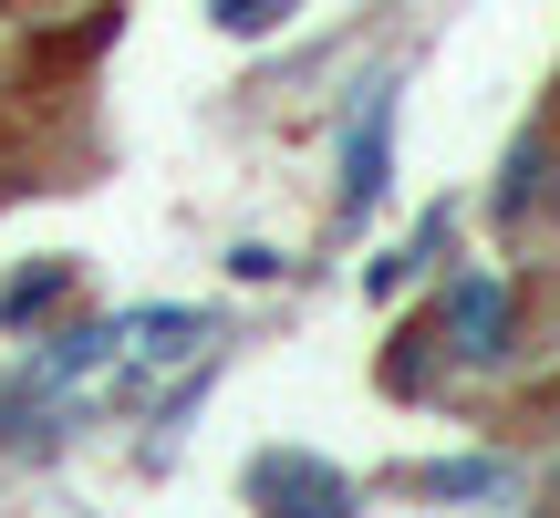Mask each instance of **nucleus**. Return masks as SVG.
Here are the masks:
<instances>
[{"label": "nucleus", "mask_w": 560, "mask_h": 518, "mask_svg": "<svg viewBox=\"0 0 560 518\" xmlns=\"http://www.w3.org/2000/svg\"><path fill=\"white\" fill-rule=\"evenodd\" d=\"M395 104H405V83L395 73H363V94H353V115H342V145H332V219L353 228V219H374L384 208V187H395Z\"/></svg>", "instance_id": "obj_1"}, {"label": "nucleus", "mask_w": 560, "mask_h": 518, "mask_svg": "<svg viewBox=\"0 0 560 518\" xmlns=\"http://www.w3.org/2000/svg\"><path fill=\"white\" fill-rule=\"evenodd\" d=\"M425 332H436V353H446V363H467V374H499L509 342H520V291H509L499 270H457Z\"/></svg>", "instance_id": "obj_2"}, {"label": "nucleus", "mask_w": 560, "mask_h": 518, "mask_svg": "<svg viewBox=\"0 0 560 518\" xmlns=\"http://www.w3.org/2000/svg\"><path fill=\"white\" fill-rule=\"evenodd\" d=\"M240 498L270 508V518H342L353 508V478H342L332 457H301V446H260V457L240 467Z\"/></svg>", "instance_id": "obj_3"}, {"label": "nucleus", "mask_w": 560, "mask_h": 518, "mask_svg": "<svg viewBox=\"0 0 560 518\" xmlns=\"http://www.w3.org/2000/svg\"><path fill=\"white\" fill-rule=\"evenodd\" d=\"M73 291H83V259H62V249H42V259H21V270H0V332L32 342Z\"/></svg>", "instance_id": "obj_4"}, {"label": "nucleus", "mask_w": 560, "mask_h": 518, "mask_svg": "<svg viewBox=\"0 0 560 518\" xmlns=\"http://www.w3.org/2000/svg\"><path fill=\"white\" fill-rule=\"evenodd\" d=\"M540 198H550V136H520V145H509V166H499V198H488V219L520 228Z\"/></svg>", "instance_id": "obj_5"}, {"label": "nucleus", "mask_w": 560, "mask_h": 518, "mask_svg": "<svg viewBox=\"0 0 560 518\" xmlns=\"http://www.w3.org/2000/svg\"><path fill=\"white\" fill-rule=\"evenodd\" d=\"M446 239H457V219H446V208H425V219H416V239H405L395 259H374V280H363V291H374V301H395L416 270H436V259H446Z\"/></svg>", "instance_id": "obj_6"}, {"label": "nucleus", "mask_w": 560, "mask_h": 518, "mask_svg": "<svg viewBox=\"0 0 560 518\" xmlns=\"http://www.w3.org/2000/svg\"><path fill=\"white\" fill-rule=\"evenodd\" d=\"M416 487L425 498H509V457H436V467H416Z\"/></svg>", "instance_id": "obj_7"}, {"label": "nucleus", "mask_w": 560, "mask_h": 518, "mask_svg": "<svg viewBox=\"0 0 560 518\" xmlns=\"http://www.w3.org/2000/svg\"><path fill=\"white\" fill-rule=\"evenodd\" d=\"M208 21H219L229 42H260V32H280V21H291V0H208Z\"/></svg>", "instance_id": "obj_8"}, {"label": "nucleus", "mask_w": 560, "mask_h": 518, "mask_svg": "<svg viewBox=\"0 0 560 518\" xmlns=\"http://www.w3.org/2000/svg\"><path fill=\"white\" fill-rule=\"evenodd\" d=\"M229 270H240V280H280V249H260V239H240V249H229Z\"/></svg>", "instance_id": "obj_9"}, {"label": "nucleus", "mask_w": 560, "mask_h": 518, "mask_svg": "<svg viewBox=\"0 0 560 518\" xmlns=\"http://www.w3.org/2000/svg\"><path fill=\"white\" fill-rule=\"evenodd\" d=\"M550 198H560V156H550Z\"/></svg>", "instance_id": "obj_10"}, {"label": "nucleus", "mask_w": 560, "mask_h": 518, "mask_svg": "<svg viewBox=\"0 0 560 518\" xmlns=\"http://www.w3.org/2000/svg\"><path fill=\"white\" fill-rule=\"evenodd\" d=\"M550 478H560V467H550Z\"/></svg>", "instance_id": "obj_11"}]
</instances>
